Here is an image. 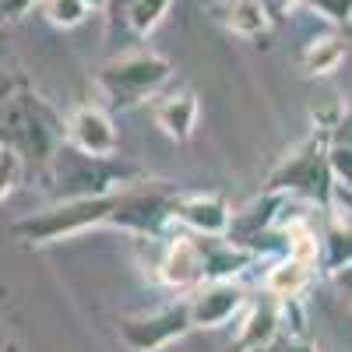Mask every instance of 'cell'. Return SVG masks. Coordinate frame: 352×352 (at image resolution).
I'll return each mask as SVG.
<instances>
[{
    "label": "cell",
    "mask_w": 352,
    "mask_h": 352,
    "mask_svg": "<svg viewBox=\"0 0 352 352\" xmlns=\"http://www.w3.org/2000/svg\"><path fill=\"white\" fill-rule=\"evenodd\" d=\"M0 144L18 148L36 173L67 144V116L25 78L4 88L0 106Z\"/></svg>",
    "instance_id": "1"
},
{
    "label": "cell",
    "mask_w": 352,
    "mask_h": 352,
    "mask_svg": "<svg viewBox=\"0 0 352 352\" xmlns=\"http://www.w3.org/2000/svg\"><path fill=\"white\" fill-rule=\"evenodd\" d=\"M144 180V169L120 155H88L74 144H64L43 169L39 184L53 201H71V197H106L131 184Z\"/></svg>",
    "instance_id": "2"
},
{
    "label": "cell",
    "mask_w": 352,
    "mask_h": 352,
    "mask_svg": "<svg viewBox=\"0 0 352 352\" xmlns=\"http://www.w3.org/2000/svg\"><path fill=\"white\" fill-rule=\"evenodd\" d=\"M264 190L307 197L324 215L335 212L338 180H335V173H331V131L310 127V134L303 141L292 144V148L278 159V166L268 173Z\"/></svg>",
    "instance_id": "3"
},
{
    "label": "cell",
    "mask_w": 352,
    "mask_h": 352,
    "mask_svg": "<svg viewBox=\"0 0 352 352\" xmlns=\"http://www.w3.org/2000/svg\"><path fill=\"white\" fill-rule=\"evenodd\" d=\"M120 194V190H116ZM116 194L106 197H71V201H50L43 212H32L11 226V236L25 247H56L64 240H78L92 229H106L116 212Z\"/></svg>",
    "instance_id": "4"
},
{
    "label": "cell",
    "mask_w": 352,
    "mask_h": 352,
    "mask_svg": "<svg viewBox=\"0 0 352 352\" xmlns=\"http://www.w3.org/2000/svg\"><path fill=\"white\" fill-rule=\"evenodd\" d=\"M173 78L169 56L155 50H131L106 60L96 74V88L102 92L109 109H134L141 102L155 99Z\"/></svg>",
    "instance_id": "5"
},
{
    "label": "cell",
    "mask_w": 352,
    "mask_h": 352,
    "mask_svg": "<svg viewBox=\"0 0 352 352\" xmlns=\"http://www.w3.org/2000/svg\"><path fill=\"white\" fill-rule=\"evenodd\" d=\"M176 197L180 190L162 180H138L116 194V212L109 229L134 232L141 240H166L176 226Z\"/></svg>",
    "instance_id": "6"
},
{
    "label": "cell",
    "mask_w": 352,
    "mask_h": 352,
    "mask_svg": "<svg viewBox=\"0 0 352 352\" xmlns=\"http://www.w3.org/2000/svg\"><path fill=\"white\" fill-rule=\"evenodd\" d=\"M194 331L190 296L162 303L144 314H120L116 317V335L131 352H162L173 342H180Z\"/></svg>",
    "instance_id": "7"
},
{
    "label": "cell",
    "mask_w": 352,
    "mask_h": 352,
    "mask_svg": "<svg viewBox=\"0 0 352 352\" xmlns=\"http://www.w3.org/2000/svg\"><path fill=\"white\" fill-rule=\"evenodd\" d=\"M155 282L176 292H194L204 282V247L201 232L176 229L173 236L159 240V261H155Z\"/></svg>",
    "instance_id": "8"
},
{
    "label": "cell",
    "mask_w": 352,
    "mask_h": 352,
    "mask_svg": "<svg viewBox=\"0 0 352 352\" xmlns=\"http://www.w3.org/2000/svg\"><path fill=\"white\" fill-rule=\"evenodd\" d=\"M190 296V317H194V331H215L229 320H236L247 303H250V292L240 278H212V282H201Z\"/></svg>",
    "instance_id": "9"
},
{
    "label": "cell",
    "mask_w": 352,
    "mask_h": 352,
    "mask_svg": "<svg viewBox=\"0 0 352 352\" xmlns=\"http://www.w3.org/2000/svg\"><path fill=\"white\" fill-rule=\"evenodd\" d=\"M67 144L88 155H116L120 134H116L113 113L96 102H81L67 113Z\"/></svg>",
    "instance_id": "10"
},
{
    "label": "cell",
    "mask_w": 352,
    "mask_h": 352,
    "mask_svg": "<svg viewBox=\"0 0 352 352\" xmlns=\"http://www.w3.org/2000/svg\"><path fill=\"white\" fill-rule=\"evenodd\" d=\"M176 229H190L201 236H229L232 229V208L215 190L208 194H184L176 197Z\"/></svg>",
    "instance_id": "11"
},
{
    "label": "cell",
    "mask_w": 352,
    "mask_h": 352,
    "mask_svg": "<svg viewBox=\"0 0 352 352\" xmlns=\"http://www.w3.org/2000/svg\"><path fill=\"white\" fill-rule=\"evenodd\" d=\"M278 335H282V307L272 292H264V300H250L247 310L240 314L232 352H261Z\"/></svg>",
    "instance_id": "12"
},
{
    "label": "cell",
    "mask_w": 352,
    "mask_h": 352,
    "mask_svg": "<svg viewBox=\"0 0 352 352\" xmlns=\"http://www.w3.org/2000/svg\"><path fill=\"white\" fill-rule=\"evenodd\" d=\"M197 109H201L197 92H194L190 85H184V88H173V92L159 96V99H155V106H152V116H155V127H159L169 141L184 144V141H190V138H194V127H197Z\"/></svg>",
    "instance_id": "13"
},
{
    "label": "cell",
    "mask_w": 352,
    "mask_h": 352,
    "mask_svg": "<svg viewBox=\"0 0 352 352\" xmlns=\"http://www.w3.org/2000/svg\"><path fill=\"white\" fill-rule=\"evenodd\" d=\"M215 18L229 36L236 39H264L278 21L268 8V0H219Z\"/></svg>",
    "instance_id": "14"
},
{
    "label": "cell",
    "mask_w": 352,
    "mask_h": 352,
    "mask_svg": "<svg viewBox=\"0 0 352 352\" xmlns=\"http://www.w3.org/2000/svg\"><path fill=\"white\" fill-rule=\"evenodd\" d=\"M317 272H320L317 264L303 257H292V254L272 257V268L264 272V292H272L275 300H300L317 278Z\"/></svg>",
    "instance_id": "15"
},
{
    "label": "cell",
    "mask_w": 352,
    "mask_h": 352,
    "mask_svg": "<svg viewBox=\"0 0 352 352\" xmlns=\"http://www.w3.org/2000/svg\"><path fill=\"white\" fill-rule=\"evenodd\" d=\"M349 56V46L338 32H328V36H310L300 50V71L307 78H331Z\"/></svg>",
    "instance_id": "16"
},
{
    "label": "cell",
    "mask_w": 352,
    "mask_h": 352,
    "mask_svg": "<svg viewBox=\"0 0 352 352\" xmlns=\"http://www.w3.org/2000/svg\"><path fill=\"white\" fill-rule=\"evenodd\" d=\"M320 243H324V275H331L342 264H352V215H345L342 208L328 212Z\"/></svg>",
    "instance_id": "17"
},
{
    "label": "cell",
    "mask_w": 352,
    "mask_h": 352,
    "mask_svg": "<svg viewBox=\"0 0 352 352\" xmlns=\"http://www.w3.org/2000/svg\"><path fill=\"white\" fill-rule=\"evenodd\" d=\"M173 0H127L124 4V18L131 25V32L138 39H148L155 28L162 25V18L169 14Z\"/></svg>",
    "instance_id": "18"
},
{
    "label": "cell",
    "mask_w": 352,
    "mask_h": 352,
    "mask_svg": "<svg viewBox=\"0 0 352 352\" xmlns=\"http://www.w3.org/2000/svg\"><path fill=\"white\" fill-rule=\"evenodd\" d=\"M92 8L85 0H43V18L53 25V28H78Z\"/></svg>",
    "instance_id": "19"
},
{
    "label": "cell",
    "mask_w": 352,
    "mask_h": 352,
    "mask_svg": "<svg viewBox=\"0 0 352 352\" xmlns=\"http://www.w3.org/2000/svg\"><path fill=\"white\" fill-rule=\"evenodd\" d=\"M25 169H28V159L18 148H11V144H0V197L4 201L21 187Z\"/></svg>",
    "instance_id": "20"
},
{
    "label": "cell",
    "mask_w": 352,
    "mask_h": 352,
    "mask_svg": "<svg viewBox=\"0 0 352 352\" xmlns=\"http://www.w3.org/2000/svg\"><path fill=\"white\" fill-rule=\"evenodd\" d=\"M303 8L335 28H345L352 21V0H303Z\"/></svg>",
    "instance_id": "21"
},
{
    "label": "cell",
    "mask_w": 352,
    "mask_h": 352,
    "mask_svg": "<svg viewBox=\"0 0 352 352\" xmlns=\"http://www.w3.org/2000/svg\"><path fill=\"white\" fill-rule=\"evenodd\" d=\"M342 116H345V102L342 99H324V102L310 106V124L320 127V131H335Z\"/></svg>",
    "instance_id": "22"
},
{
    "label": "cell",
    "mask_w": 352,
    "mask_h": 352,
    "mask_svg": "<svg viewBox=\"0 0 352 352\" xmlns=\"http://www.w3.org/2000/svg\"><path fill=\"white\" fill-rule=\"evenodd\" d=\"M331 173H335L338 187H352V144L331 141Z\"/></svg>",
    "instance_id": "23"
},
{
    "label": "cell",
    "mask_w": 352,
    "mask_h": 352,
    "mask_svg": "<svg viewBox=\"0 0 352 352\" xmlns=\"http://www.w3.org/2000/svg\"><path fill=\"white\" fill-rule=\"evenodd\" d=\"M261 352H317V345H314L307 335H289V331H282L272 345H264Z\"/></svg>",
    "instance_id": "24"
},
{
    "label": "cell",
    "mask_w": 352,
    "mask_h": 352,
    "mask_svg": "<svg viewBox=\"0 0 352 352\" xmlns=\"http://www.w3.org/2000/svg\"><path fill=\"white\" fill-rule=\"evenodd\" d=\"M36 4L43 8V0H4V18L8 21H21Z\"/></svg>",
    "instance_id": "25"
},
{
    "label": "cell",
    "mask_w": 352,
    "mask_h": 352,
    "mask_svg": "<svg viewBox=\"0 0 352 352\" xmlns=\"http://www.w3.org/2000/svg\"><path fill=\"white\" fill-rule=\"evenodd\" d=\"M328 278L338 285V292H342V296L352 303V264H342V268H335Z\"/></svg>",
    "instance_id": "26"
},
{
    "label": "cell",
    "mask_w": 352,
    "mask_h": 352,
    "mask_svg": "<svg viewBox=\"0 0 352 352\" xmlns=\"http://www.w3.org/2000/svg\"><path fill=\"white\" fill-rule=\"evenodd\" d=\"M331 141L335 144H352V106H345V116L338 120V127L331 131Z\"/></svg>",
    "instance_id": "27"
},
{
    "label": "cell",
    "mask_w": 352,
    "mask_h": 352,
    "mask_svg": "<svg viewBox=\"0 0 352 352\" xmlns=\"http://www.w3.org/2000/svg\"><path fill=\"white\" fill-rule=\"evenodd\" d=\"M335 208H342L345 215H352V187H338L335 190Z\"/></svg>",
    "instance_id": "28"
},
{
    "label": "cell",
    "mask_w": 352,
    "mask_h": 352,
    "mask_svg": "<svg viewBox=\"0 0 352 352\" xmlns=\"http://www.w3.org/2000/svg\"><path fill=\"white\" fill-rule=\"evenodd\" d=\"M85 4H88V8H92V11H106V8L113 4V0H85Z\"/></svg>",
    "instance_id": "29"
}]
</instances>
